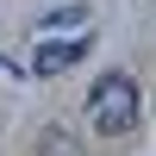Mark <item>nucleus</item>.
Wrapping results in <instances>:
<instances>
[{"mask_svg":"<svg viewBox=\"0 0 156 156\" xmlns=\"http://www.w3.org/2000/svg\"><path fill=\"white\" fill-rule=\"evenodd\" d=\"M137 112H144V94H137V81L125 69H106L94 81V94H87V119H94L100 137H125L137 125Z\"/></svg>","mask_w":156,"mask_h":156,"instance_id":"nucleus-1","label":"nucleus"},{"mask_svg":"<svg viewBox=\"0 0 156 156\" xmlns=\"http://www.w3.org/2000/svg\"><path fill=\"white\" fill-rule=\"evenodd\" d=\"M87 44H94V37H69V44H44V50H37V56H31V75H62V69H75V62H81L87 56Z\"/></svg>","mask_w":156,"mask_h":156,"instance_id":"nucleus-2","label":"nucleus"},{"mask_svg":"<svg viewBox=\"0 0 156 156\" xmlns=\"http://www.w3.org/2000/svg\"><path fill=\"white\" fill-rule=\"evenodd\" d=\"M81 19H87V6H56V12H44V31H81Z\"/></svg>","mask_w":156,"mask_h":156,"instance_id":"nucleus-3","label":"nucleus"},{"mask_svg":"<svg viewBox=\"0 0 156 156\" xmlns=\"http://www.w3.org/2000/svg\"><path fill=\"white\" fill-rule=\"evenodd\" d=\"M44 156H75V150H69V137H62V131H50V137H44Z\"/></svg>","mask_w":156,"mask_h":156,"instance_id":"nucleus-4","label":"nucleus"},{"mask_svg":"<svg viewBox=\"0 0 156 156\" xmlns=\"http://www.w3.org/2000/svg\"><path fill=\"white\" fill-rule=\"evenodd\" d=\"M0 69H6V62H0Z\"/></svg>","mask_w":156,"mask_h":156,"instance_id":"nucleus-5","label":"nucleus"}]
</instances>
